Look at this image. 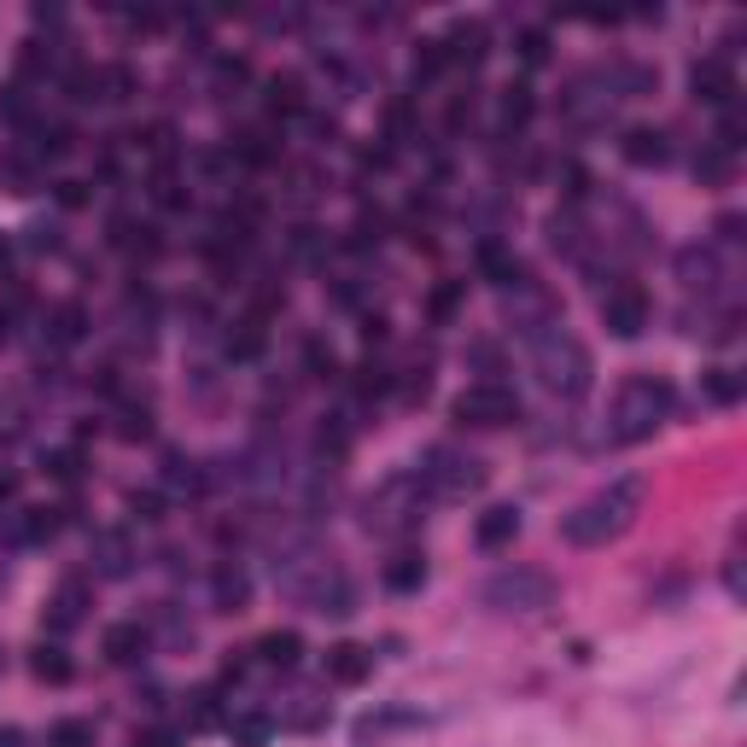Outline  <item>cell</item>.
<instances>
[{
  "label": "cell",
  "mask_w": 747,
  "mask_h": 747,
  "mask_svg": "<svg viewBox=\"0 0 747 747\" xmlns=\"http://www.w3.org/2000/svg\"><path fill=\"white\" fill-rule=\"evenodd\" d=\"M642 490H649V485H642L637 473L607 479L602 490H590V497L560 520V537H567L572 549H602V543L625 537L637 525V514H642Z\"/></svg>",
  "instance_id": "6da1fadb"
},
{
  "label": "cell",
  "mask_w": 747,
  "mask_h": 747,
  "mask_svg": "<svg viewBox=\"0 0 747 747\" xmlns=\"http://www.w3.org/2000/svg\"><path fill=\"white\" fill-rule=\"evenodd\" d=\"M666 420H672V386L660 374H631L614 398V415H607V438L614 444H649Z\"/></svg>",
  "instance_id": "7a4b0ae2"
},
{
  "label": "cell",
  "mask_w": 747,
  "mask_h": 747,
  "mask_svg": "<svg viewBox=\"0 0 747 747\" xmlns=\"http://www.w3.org/2000/svg\"><path fill=\"white\" fill-rule=\"evenodd\" d=\"M532 374H537V386L549 398H560V403H579L584 392H590V351L579 345L572 333H560V328H549V333H537L532 339Z\"/></svg>",
  "instance_id": "3957f363"
},
{
  "label": "cell",
  "mask_w": 747,
  "mask_h": 747,
  "mask_svg": "<svg viewBox=\"0 0 747 747\" xmlns=\"http://www.w3.org/2000/svg\"><path fill=\"white\" fill-rule=\"evenodd\" d=\"M485 479H490L485 455H473L462 444H432V450H420V462H415V485L427 490L432 502H467L485 490Z\"/></svg>",
  "instance_id": "277c9868"
},
{
  "label": "cell",
  "mask_w": 747,
  "mask_h": 747,
  "mask_svg": "<svg viewBox=\"0 0 747 747\" xmlns=\"http://www.w3.org/2000/svg\"><path fill=\"white\" fill-rule=\"evenodd\" d=\"M479 602L490 614H543L555 602V579L543 567H502L479 584Z\"/></svg>",
  "instance_id": "5b68a950"
},
{
  "label": "cell",
  "mask_w": 747,
  "mask_h": 747,
  "mask_svg": "<svg viewBox=\"0 0 747 747\" xmlns=\"http://www.w3.org/2000/svg\"><path fill=\"white\" fill-rule=\"evenodd\" d=\"M450 415H455V427L497 432V427H514V420H520V398L508 392L502 380H479V386H467V392H455Z\"/></svg>",
  "instance_id": "8992f818"
},
{
  "label": "cell",
  "mask_w": 747,
  "mask_h": 747,
  "mask_svg": "<svg viewBox=\"0 0 747 747\" xmlns=\"http://www.w3.org/2000/svg\"><path fill=\"white\" fill-rule=\"evenodd\" d=\"M420 502H427V490L415 485V473H398V479H386L380 490H368L363 525H368V532H410Z\"/></svg>",
  "instance_id": "52a82bcc"
},
{
  "label": "cell",
  "mask_w": 747,
  "mask_h": 747,
  "mask_svg": "<svg viewBox=\"0 0 747 747\" xmlns=\"http://www.w3.org/2000/svg\"><path fill=\"white\" fill-rule=\"evenodd\" d=\"M602 328L614 339H637L642 328H649V293H642L637 281H619L602 293Z\"/></svg>",
  "instance_id": "ba28073f"
},
{
  "label": "cell",
  "mask_w": 747,
  "mask_h": 747,
  "mask_svg": "<svg viewBox=\"0 0 747 747\" xmlns=\"http://www.w3.org/2000/svg\"><path fill=\"white\" fill-rule=\"evenodd\" d=\"M689 94L701 99V106H730V99H736V64H730V54H707V59H695V71H689Z\"/></svg>",
  "instance_id": "9c48e42d"
},
{
  "label": "cell",
  "mask_w": 747,
  "mask_h": 747,
  "mask_svg": "<svg viewBox=\"0 0 747 747\" xmlns=\"http://www.w3.org/2000/svg\"><path fill=\"white\" fill-rule=\"evenodd\" d=\"M677 281H684L689 293L712 298L724 286V251L719 246H684L677 251Z\"/></svg>",
  "instance_id": "30bf717a"
},
{
  "label": "cell",
  "mask_w": 747,
  "mask_h": 747,
  "mask_svg": "<svg viewBox=\"0 0 747 747\" xmlns=\"http://www.w3.org/2000/svg\"><path fill=\"white\" fill-rule=\"evenodd\" d=\"M88 560H94V579H129V572H134V543H129V532H94Z\"/></svg>",
  "instance_id": "8fae6325"
},
{
  "label": "cell",
  "mask_w": 747,
  "mask_h": 747,
  "mask_svg": "<svg viewBox=\"0 0 747 747\" xmlns=\"http://www.w3.org/2000/svg\"><path fill=\"white\" fill-rule=\"evenodd\" d=\"M82 607H88V584H82V579H64L54 596H47V607H42L47 631H54V637L76 631V625H82Z\"/></svg>",
  "instance_id": "7c38bea8"
},
{
  "label": "cell",
  "mask_w": 747,
  "mask_h": 747,
  "mask_svg": "<svg viewBox=\"0 0 747 747\" xmlns=\"http://www.w3.org/2000/svg\"><path fill=\"white\" fill-rule=\"evenodd\" d=\"M625 164H637V169H666L672 164V134L666 129H625Z\"/></svg>",
  "instance_id": "4fadbf2b"
},
{
  "label": "cell",
  "mask_w": 747,
  "mask_h": 747,
  "mask_svg": "<svg viewBox=\"0 0 747 747\" xmlns=\"http://www.w3.org/2000/svg\"><path fill=\"white\" fill-rule=\"evenodd\" d=\"M211 602H216V614H246L251 579H246L240 560H216V572H211Z\"/></svg>",
  "instance_id": "5bb4252c"
},
{
  "label": "cell",
  "mask_w": 747,
  "mask_h": 747,
  "mask_svg": "<svg viewBox=\"0 0 747 747\" xmlns=\"http://www.w3.org/2000/svg\"><path fill=\"white\" fill-rule=\"evenodd\" d=\"M438 42H444L450 64H479V59L490 54V29H485L479 19H455L450 36H438Z\"/></svg>",
  "instance_id": "9a60e30c"
},
{
  "label": "cell",
  "mask_w": 747,
  "mask_h": 747,
  "mask_svg": "<svg viewBox=\"0 0 747 747\" xmlns=\"http://www.w3.org/2000/svg\"><path fill=\"white\" fill-rule=\"evenodd\" d=\"M514 537H520V508L514 502L485 508L479 525H473V543H479V549H502V543H514Z\"/></svg>",
  "instance_id": "2e32d148"
},
{
  "label": "cell",
  "mask_w": 747,
  "mask_h": 747,
  "mask_svg": "<svg viewBox=\"0 0 747 747\" xmlns=\"http://www.w3.org/2000/svg\"><path fill=\"white\" fill-rule=\"evenodd\" d=\"M386 590H392V596H415L420 584H427V555L420 549H398L392 560H386Z\"/></svg>",
  "instance_id": "e0dca14e"
},
{
  "label": "cell",
  "mask_w": 747,
  "mask_h": 747,
  "mask_svg": "<svg viewBox=\"0 0 747 747\" xmlns=\"http://www.w3.org/2000/svg\"><path fill=\"white\" fill-rule=\"evenodd\" d=\"M479 275H485L490 286H514V293L525 286V269H520V258H514L502 240H485V246H479Z\"/></svg>",
  "instance_id": "ac0fdd59"
},
{
  "label": "cell",
  "mask_w": 747,
  "mask_h": 747,
  "mask_svg": "<svg viewBox=\"0 0 747 747\" xmlns=\"http://www.w3.org/2000/svg\"><path fill=\"white\" fill-rule=\"evenodd\" d=\"M374 672V649H363V642H339V649H328V677L333 684H363V677Z\"/></svg>",
  "instance_id": "d6986e66"
},
{
  "label": "cell",
  "mask_w": 747,
  "mask_h": 747,
  "mask_svg": "<svg viewBox=\"0 0 747 747\" xmlns=\"http://www.w3.org/2000/svg\"><path fill=\"white\" fill-rule=\"evenodd\" d=\"M146 649H152L146 625H111V631H106V660H111V666H134Z\"/></svg>",
  "instance_id": "ffe728a7"
},
{
  "label": "cell",
  "mask_w": 747,
  "mask_h": 747,
  "mask_svg": "<svg viewBox=\"0 0 747 747\" xmlns=\"http://www.w3.org/2000/svg\"><path fill=\"white\" fill-rule=\"evenodd\" d=\"M298 654H304L298 631H269V637L258 642V666H269V672H293Z\"/></svg>",
  "instance_id": "44dd1931"
},
{
  "label": "cell",
  "mask_w": 747,
  "mask_h": 747,
  "mask_svg": "<svg viewBox=\"0 0 747 747\" xmlns=\"http://www.w3.org/2000/svg\"><path fill=\"white\" fill-rule=\"evenodd\" d=\"M134 146L146 152L152 169H169L176 164V123H146L141 134H134Z\"/></svg>",
  "instance_id": "7402d4cb"
},
{
  "label": "cell",
  "mask_w": 747,
  "mask_h": 747,
  "mask_svg": "<svg viewBox=\"0 0 747 747\" xmlns=\"http://www.w3.org/2000/svg\"><path fill=\"white\" fill-rule=\"evenodd\" d=\"M730 176H736V152H724L719 141L701 146V158H695V181H701V187H724Z\"/></svg>",
  "instance_id": "603a6c76"
},
{
  "label": "cell",
  "mask_w": 747,
  "mask_h": 747,
  "mask_svg": "<svg viewBox=\"0 0 747 747\" xmlns=\"http://www.w3.org/2000/svg\"><path fill=\"white\" fill-rule=\"evenodd\" d=\"M701 386H707V398L719 403V410H730V403H742V398H747L742 368H707V374H701Z\"/></svg>",
  "instance_id": "cb8c5ba5"
},
{
  "label": "cell",
  "mask_w": 747,
  "mask_h": 747,
  "mask_svg": "<svg viewBox=\"0 0 747 747\" xmlns=\"http://www.w3.org/2000/svg\"><path fill=\"white\" fill-rule=\"evenodd\" d=\"M532 111H537L532 88H525V82H508V88H502V129H508V134H520L525 123H532Z\"/></svg>",
  "instance_id": "d4e9b609"
},
{
  "label": "cell",
  "mask_w": 747,
  "mask_h": 747,
  "mask_svg": "<svg viewBox=\"0 0 747 747\" xmlns=\"http://www.w3.org/2000/svg\"><path fill=\"white\" fill-rule=\"evenodd\" d=\"M29 672H36L42 684H71V654H64L59 642H42V649L29 654Z\"/></svg>",
  "instance_id": "484cf974"
},
{
  "label": "cell",
  "mask_w": 747,
  "mask_h": 747,
  "mask_svg": "<svg viewBox=\"0 0 747 747\" xmlns=\"http://www.w3.org/2000/svg\"><path fill=\"white\" fill-rule=\"evenodd\" d=\"M410 724H415L410 712H380V719L368 712V719L356 724V747H380L386 736H392V730H410Z\"/></svg>",
  "instance_id": "4316f807"
},
{
  "label": "cell",
  "mask_w": 747,
  "mask_h": 747,
  "mask_svg": "<svg viewBox=\"0 0 747 747\" xmlns=\"http://www.w3.org/2000/svg\"><path fill=\"white\" fill-rule=\"evenodd\" d=\"M269 111H275V117H304V82L298 76L269 82Z\"/></svg>",
  "instance_id": "83f0119b"
},
{
  "label": "cell",
  "mask_w": 747,
  "mask_h": 747,
  "mask_svg": "<svg viewBox=\"0 0 747 747\" xmlns=\"http://www.w3.org/2000/svg\"><path fill=\"white\" fill-rule=\"evenodd\" d=\"M450 71V54H444V42L438 36H427L415 47V82H432V76H444Z\"/></svg>",
  "instance_id": "f1b7e54d"
},
{
  "label": "cell",
  "mask_w": 747,
  "mask_h": 747,
  "mask_svg": "<svg viewBox=\"0 0 747 747\" xmlns=\"http://www.w3.org/2000/svg\"><path fill=\"white\" fill-rule=\"evenodd\" d=\"M94 88H99V99L123 106V99L134 94V71H123V64H106V71H94Z\"/></svg>",
  "instance_id": "f546056e"
},
{
  "label": "cell",
  "mask_w": 747,
  "mask_h": 747,
  "mask_svg": "<svg viewBox=\"0 0 747 747\" xmlns=\"http://www.w3.org/2000/svg\"><path fill=\"white\" fill-rule=\"evenodd\" d=\"M164 485H169V490H187V497H199V490H205V473H199L193 462H181V455H169V462H164Z\"/></svg>",
  "instance_id": "4dcf8cb0"
},
{
  "label": "cell",
  "mask_w": 747,
  "mask_h": 747,
  "mask_svg": "<svg viewBox=\"0 0 747 747\" xmlns=\"http://www.w3.org/2000/svg\"><path fill=\"white\" fill-rule=\"evenodd\" d=\"M47 747H94V724L88 719H59L47 730Z\"/></svg>",
  "instance_id": "1f68e13d"
},
{
  "label": "cell",
  "mask_w": 747,
  "mask_h": 747,
  "mask_svg": "<svg viewBox=\"0 0 747 747\" xmlns=\"http://www.w3.org/2000/svg\"><path fill=\"white\" fill-rule=\"evenodd\" d=\"M152 205H164V211H187V193H181L176 169H152Z\"/></svg>",
  "instance_id": "d6a6232c"
},
{
  "label": "cell",
  "mask_w": 747,
  "mask_h": 747,
  "mask_svg": "<svg viewBox=\"0 0 747 747\" xmlns=\"http://www.w3.org/2000/svg\"><path fill=\"white\" fill-rule=\"evenodd\" d=\"M71 146H76L71 123H54V129H47V123H36V152H42V158H64V152H71Z\"/></svg>",
  "instance_id": "836d02e7"
},
{
  "label": "cell",
  "mask_w": 747,
  "mask_h": 747,
  "mask_svg": "<svg viewBox=\"0 0 747 747\" xmlns=\"http://www.w3.org/2000/svg\"><path fill=\"white\" fill-rule=\"evenodd\" d=\"M82 321H88V316H82V304H59V310H54V345H76Z\"/></svg>",
  "instance_id": "e575fe53"
},
{
  "label": "cell",
  "mask_w": 747,
  "mask_h": 747,
  "mask_svg": "<svg viewBox=\"0 0 747 747\" xmlns=\"http://www.w3.org/2000/svg\"><path fill=\"white\" fill-rule=\"evenodd\" d=\"M269 730H275V724H269L263 712H246V719H234V724H228V736L240 742V747H263V742H269Z\"/></svg>",
  "instance_id": "d590c367"
},
{
  "label": "cell",
  "mask_w": 747,
  "mask_h": 747,
  "mask_svg": "<svg viewBox=\"0 0 747 747\" xmlns=\"http://www.w3.org/2000/svg\"><path fill=\"white\" fill-rule=\"evenodd\" d=\"M304 363H310L316 380H339V356H333V345H321V339H304Z\"/></svg>",
  "instance_id": "8d00e7d4"
},
{
  "label": "cell",
  "mask_w": 747,
  "mask_h": 747,
  "mask_svg": "<svg viewBox=\"0 0 747 747\" xmlns=\"http://www.w3.org/2000/svg\"><path fill=\"white\" fill-rule=\"evenodd\" d=\"M258 351H263V321L251 316V321H240V333L228 339V356H240V363H251Z\"/></svg>",
  "instance_id": "74e56055"
},
{
  "label": "cell",
  "mask_w": 747,
  "mask_h": 747,
  "mask_svg": "<svg viewBox=\"0 0 747 747\" xmlns=\"http://www.w3.org/2000/svg\"><path fill=\"white\" fill-rule=\"evenodd\" d=\"M47 473H54L59 485H76L82 479V455L76 450H54V455H47Z\"/></svg>",
  "instance_id": "f35d334b"
},
{
  "label": "cell",
  "mask_w": 747,
  "mask_h": 747,
  "mask_svg": "<svg viewBox=\"0 0 747 747\" xmlns=\"http://www.w3.org/2000/svg\"><path fill=\"white\" fill-rule=\"evenodd\" d=\"M520 59L543 64V59H549V36H543V29H520Z\"/></svg>",
  "instance_id": "ab89813d"
},
{
  "label": "cell",
  "mask_w": 747,
  "mask_h": 747,
  "mask_svg": "<svg viewBox=\"0 0 747 747\" xmlns=\"http://www.w3.org/2000/svg\"><path fill=\"white\" fill-rule=\"evenodd\" d=\"M158 508H164L158 490H134V497H129V514H134V520H164Z\"/></svg>",
  "instance_id": "60d3db41"
},
{
  "label": "cell",
  "mask_w": 747,
  "mask_h": 747,
  "mask_svg": "<svg viewBox=\"0 0 747 747\" xmlns=\"http://www.w3.org/2000/svg\"><path fill=\"white\" fill-rule=\"evenodd\" d=\"M455 304H462V286H438V293H432V321H450L455 316Z\"/></svg>",
  "instance_id": "b9f144b4"
},
{
  "label": "cell",
  "mask_w": 747,
  "mask_h": 747,
  "mask_svg": "<svg viewBox=\"0 0 747 747\" xmlns=\"http://www.w3.org/2000/svg\"><path fill=\"white\" fill-rule=\"evenodd\" d=\"M216 82H223V88H240V82H251V64L246 59H223V64H216Z\"/></svg>",
  "instance_id": "7bdbcfd3"
},
{
  "label": "cell",
  "mask_w": 747,
  "mask_h": 747,
  "mask_svg": "<svg viewBox=\"0 0 747 747\" xmlns=\"http://www.w3.org/2000/svg\"><path fill=\"white\" fill-rule=\"evenodd\" d=\"M134 444V438H152V420H146V410H123V427H117Z\"/></svg>",
  "instance_id": "ee69618b"
},
{
  "label": "cell",
  "mask_w": 747,
  "mask_h": 747,
  "mask_svg": "<svg viewBox=\"0 0 747 747\" xmlns=\"http://www.w3.org/2000/svg\"><path fill=\"white\" fill-rule=\"evenodd\" d=\"M82 199H88V193H82V181H59V205H82Z\"/></svg>",
  "instance_id": "f6af8a7d"
},
{
  "label": "cell",
  "mask_w": 747,
  "mask_h": 747,
  "mask_svg": "<svg viewBox=\"0 0 747 747\" xmlns=\"http://www.w3.org/2000/svg\"><path fill=\"white\" fill-rule=\"evenodd\" d=\"M0 747H29V742H24V730L7 724V730H0Z\"/></svg>",
  "instance_id": "bcb514c9"
},
{
  "label": "cell",
  "mask_w": 747,
  "mask_h": 747,
  "mask_svg": "<svg viewBox=\"0 0 747 747\" xmlns=\"http://www.w3.org/2000/svg\"><path fill=\"white\" fill-rule=\"evenodd\" d=\"M12 490H19V479H12V473H0V502H7Z\"/></svg>",
  "instance_id": "7dc6e473"
},
{
  "label": "cell",
  "mask_w": 747,
  "mask_h": 747,
  "mask_svg": "<svg viewBox=\"0 0 747 747\" xmlns=\"http://www.w3.org/2000/svg\"><path fill=\"white\" fill-rule=\"evenodd\" d=\"M0 269H7V246H0Z\"/></svg>",
  "instance_id": "c3c4849f"
}]
</instances>
